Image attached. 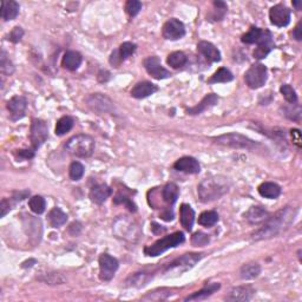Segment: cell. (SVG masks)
I'll use <instances>...</instances> for the list:
<instances>
[{
	"mask_svg": "<svg viewBox=\"0 0 302 302\" xmlns=\"http://www.w3.org/2000/svg\"><path fill=\"white\" fill-rule=\"evenodd\" d=\"M73 124H75V121H73L72 117H61L59 121L57 122V125H55V135H57V136H63V135H65L71 130L73 128Z\"/></svg>",
	"mask_w": 302,
	"mask_h": 302,
	"instance_id": "34",
	"label": "cell"
},
{
	"mask_svg": "<svg viewBox=\"0 0 302 302\" xmlns=\"http://www.w3.org/2000/svg\"><path fill=\"white\" fill-rule=\"evenodd\" d=\"M99 277L102 281H110L118 269V261L109 254H102L99 256Z\"/></svg>",
	"mask_w": 302,
	"mask_h": 302,
	"instance_id": "11",
	"label": "cell"
},
{
	"mask_svg": "<svg viewBox=\"0 0 302 302\" xmlns=\"http://www.w3.org/2000/svg\"><path fill=\"white\" fill-rule=\"evenodd\" d=\"M162 195L164 202H166L170 206H172V204L177 201L178 195H180V189H178V187L176 186L175 183H168L163 188Z\"/></svg>",
	"mask_w": 302,
	"mask_h": 302,
	"instance_id": "30",
	"label": "cell"
},
{
	"mask_svg": "<svg viewBox=\"0 0 302 302\" xmlns=\"http://www.w3.org/2000/svg\"><path fill=\"white\" fill-rule=\"evenodd\" d=\"M198 52L212 63H218L221 60V54L215 45L209 42H199L197 45Z\"/></svg>",
	"mask_w": 302,
	"mask_h": 302,
	"instance_id": "19",
	"label": "cell"
},
{
	"mask_svg": "<svg viewBox=\"0 0 302 302\" xmlns=\"http://www.w3.org/2000/svg\"><path fill=\"white\" fill-rule=\"evenodd\" d=\"M140 10H142V2L138 1V0H129L127 4H125V11H127V13L131 18L137 16Z\"/></svg>",
	"mask_w": 302,
	"mask_h": 302,
	"instance_id": "44",
	"label": "cell"
},
{
	"mask_svg": "<svg viewBox=\"0 0 302 302\" xmlns=\"http://www.w3.org/2000/svg\"><path fill=\"white\" fill-rule=\"evenodd\" d=\"M230 183L227 177L218 175L208 177L199 183L197 188V193L199 201L203 203L213 202L215 199L221 198L229 192Z\"/></svg>",
	"mask_w": 302,
	"mask_h": 302,
	"instance_id": "2",
	"label": "cell"
},
{
	"mask_svg": "<svg viewBox=\"0 0 302 302\" xmlns=\"http://www.w3.org/2000/svg\"><path fill=\"white\" fill-rule=\"evenodd\" d=\"M162 34L168 40H178L183 38L184 34H186V27H184V24L180 20L172 18L163 25Z\"/></svg>",
	"mask_w": 302,
	"mask_h": 302,
	"instance_id": "12",
	"label": "cell"
},
{
	"mask_svg": "<svg viewBox=\"0 0 302 302\" xmlns=\"http://www.w3.org/2000/svg\"><path fill=\"white\" fill-rule=\"evenodd\" d=\"M213 140L219 145L229 146V148H234V149H247V150H254V149H256V146H259V144L255 143L254 140H251L250 138H248V137L237 133L221 135V136L213 138Z\"/></svg>",
	"mask_w": 302,
	"mask_h": 302,
	"instance_id": "5",
	"label": "cell"
},
{
	"mask_svg": "<svg viewBox=\"0 0 302 302\" xmlns=\"http://www.w3.org/2000/svg\"><path fill=\"white\" fill-rule=\"evenodd\" d=\"M255 294V289L250 286H239L235 287L228 293L225 300L230 302H246L251 300Z\"/></svg>",
	"mask_w": 302,
	"mask_h": 302,
	"instance_id": "17",
	"label": "cell"
},
{
	"mask_svg": "<svg viewBox=\"0 0 302 302\" xmlns=\"http://www.w3.org/2000/svg\"><path fill=\"white\" fill-rule=\"evenodd\" d=\"M84 165L79 162H73L71 165H70L69 169V175L70 178L72 181H79L84 175Z\"/></svg>",
	"mask_w": 302,
	"mask_h": 302,
	"instance_id": "41",
	"label": "cell"
},
{
	"mask_svg": "<svg viewBox=\"0 0 302 302\" xmlns=\"http://www.w3.org/2000/svg\"><path fill=\"white\" fill-rule=\"evenodd\" d=\"M203 257V254H184L182 256L177 257L174 261L168 263L164 267L163 273L165 274H182V273L190 271L192 267H195L196 263Z\"/></svg>",
	"mask_w": 302,
	"mask_h": 302,
	"instance_id": "6",
	"label": "cell"
},
{
	"mask_svg": "<svg viewBox=\"0 0 302 302\" xmlns=\"http://www.w3.org/2000/svg\"><path fill=\"white\" fill-rule=\"evenodd\" d=\"M267 67L263 64H254L245 75L246 83L250 89H260L267 82Z\"/></svg>",
	"mask_w": 302,
	"mask_h": 302,
	"instance_id": "7",
	"label": "cell"
},
{
	"mask_svg": "<svg viewBox=\"0 0 302 302\" xmlns=\"http://www.w3.org/2000/svg\"><path fill=\"white\" fill-rule=\"evenodd\" d=\"M16 155L20 158H25V160H30L34 156V150H17Z\"/></svg>",
	"mask_w": 302,
	"mask_h": 302,
	"instance_id": "50",
	"label": "cell"
},
{
	"mask_svg": "<svg viewBox=\"0 0 302 302\" xmlns=\"http://www.w3.org/2000/svg\"><path fill=\"white\" fill-rule=\"evenodd\" d=\"M113 202H115L116 204H125V206L128 207V209L130 210V212H136V206H135V203L133 201H131L130 198L128 197V196L123 195V193H118V195L116 196L115 198H113Z\"/></svg>",
	"mask_w": 302,
	"mask_h": 302,
	"instance_id": "45",
	"label": "cell"
},
{
	"mask_svg": "<svg viewBox=\"0 0 302 302\" xmlns=\"http://www.w3.org/2000/svg\"><path fill=\"white\" fill-rule=\"evenodd\" d=\"M293 6H295L296 10H301L302 1H294V2H293Z\"/></svg>",
	"mask_w": 302,
	"mask_h": 302,
	"instance_id": "54",
	"label": "cell"
},
{
	"mask_svg": "<svg viewBox=\"0 0 302 302\" xmlns=\"http://www.w3.org/2000/svg\"><path fill=\"white\" fill-rule=\"evenodd\" d=\"M184 240H186L184 234L181 233V231H176V233L171 234V235H168L163 237V239H160L158 241L155 242L154 245L145 247L144 254L146 256L156 257L158 255L163 254L164 251L182 245V243L184 242Z\"/></svg>",
	"mask_w": 302,
	"mask_h": 302,
	"instance_id": "4",
	"label": "cell"
},
{
	"mask_svg": "<svg viewBox=\"0 0 302 302\" xmlns=\"http://www.w3.org/2000/svg\"><path fill=\"white\" fill-rule=\"evenodd\" d=\"M49 221L54 228H58L65 224L67 221V215L60 208H54L49 214Z\"/></svg>",
	"mask_w": 302,
	"mask_h": 302,
	"instance_id": "31",
	"label": "cell"
},
{
	"mask_svg": "<svg viewBox=\"0 0 302 302\" xmlns=\"http://www.w3.org/2000/svg\"><path fill=\"white\" fill-rule=\"evenodd\" d=\"M111 193V189L105 184H97L91 189L90 199L96 204H102L107 201Z\"/></svg>",
	"mask_w": 302,
	"mask_h": 302,
	"instance_id": "23",
	"label": "cell"
},
{
	"mask_svg": "<svg viewBox=\"0 0 302 302\" xmlns=\"http://www.w3.org/2000/svg\"><path fill=\"white\" fill-rule=\"evenodd\" d=\"M260 273L261 267L259 263L251 262L242 266L240 274H241V278H243V280H253V278H256L259 276Z\"/></svg>",
	"mask_w": 302,
	"mask_h": 302,
	"instance_id": "29",
	"label": "cell"
},
{
	"mask_svg": "<svg viewBox=\"0 0 302 302\" xmlns=\"http://www.w3.org/2000/svg\"><path fill=\"white\" fill-rule=\"evenodd\" d=\"M23 36H24V30L19 26H16L12 31H11L10 36H8V39L11 40L12 43H19L22 40Z\"/></svg>",
	"mask_w": 302,
	"mask_h": 302,
	"instance_id": "47",
	"label": "cell"
},
{
	"mask_svg": "<svg viewBox=\"0 0 302 302\" xmlns=\"http://www.w3.org/2000/svg\"><path fill=\"white\" fill-rule=\"evenodd\" d=\"M261 36H262V30L259 27H250L247 33H245L241 38V42L245 44H257V42L260 40Z\"/></svg>",
	"mask_w": 302,
	"mask_h": 302,
	"instance_id": "37",
	"label": "cell"
},
{
	"mask_svg": "<svg viewBox=\"0 0 302 302\" xmlns=\"http://www.w3.org/2000/svg\"><path fill=\"white\" fill-rule=\"evenodd\" d=\"M218 102H219V97L216 96L215 93H209V95L204 97L196 107L187 109V112L188 115H199V113L203 112V111H206L207 109H209V108L218 104Z\"/></svg>",
	"mask_w": 302,
	"mask_h": 302,
	"instance_id": "21",
	"label": "cell"
},
{
	"mask_svg": "<svg viewBox=\"0 0 302 302\" xmlns=\"http://www.w3.org/2000/svg\"><path fill=\"white\" fill-rule=\"evenodd\" d=\"M174 168L177 171L186 172V174H198L201 171V165H199L198 161L193 157H182L178 161H176L174 164Z\"/></svg>",
	"mask_w": 302,
	"mask_h": 302,
	"instance_id": "18",
	"label": "cell"
},
{
	"mask_svg": "<svg viewBox=\"0 0 302 302\" xmlns=\"http://www.w3.org/2000/svg\"><path fill=\"white\" fill-rule=\"evenodd\" d=\"M49 137L48 124L42 119H33L31 124L30 138L33 145V150H37L44 142H46Z\"/></svg>",
	"mask_w": 302,
	"mask_h": 302,
	"instance_id": "10",
	"label": "cell"
},
{
	"mask_svg": "<svg viewBox=\"0 0 302 302\" xmlns=\"http://www.w3.org/2000/svg\"><path fill=\"white\" fill-rule=\"evenodd\" d=\"M219 222V214L216 212H204L199 215L198 223L203 227H213Z\"/></svg>",
	"mask_w": 302,
	"mask_h": 302,
	"instance_id": "36",
	"label": "cell"
},
{
	"mask_svg": "<svg viewBox=\"0 0 302 302\" xmlns=\"http://www.w3.org/2000/svg\"><path fill=\"white\" fill-rule=\"evenodd\" d=\"M82 60H83V58L79 52L67 51L61 59V66L69 71H76L81 66Z\"/></svg>",
	"mask_w": 302,
	"mask_h": 302,
	"instance_id": "22",
	"label": "cell"
},
{
	"mask_svg": "<svg viewBox=\"0 0 302 302\" xmlns=\"http://www.w3.org/2000/svg\"><path fill=\"white\" fill-rule=\"evenodd\" d=\"M65 150L76 157H90L95 151V139L89 135H76L66 142Z\"/></svg>",
	"mask_w": 302,
	"mask_h": 302,
	"instance_id": "3",
	"label": "cell"
},
{
	"mask_svg": "<svg viewBox=\"0 0 302 302\" xmlns=\"http://www.w3.org/2000/svg\"><path fill=\"white\" fill-rule=\"evenodd\" d=\"M26 108H27V101L23 96H14L7 102V109L10 111L12 121L22 119L25 116Z\"/></svg>",
	"mask_w": 302,
	"mask_h": 302,
	"instance_id": "15",
	"label": "cell"
},
{
	"mask_svg": "<svg viewBox=\"0 0 302 302\" xmlns=\"http://www.w3.org/2000/svg\"><path fill=\"white\" fill-rule=\"evenodd\" d=\"M187 60H188L187 55H184L183 52L177 51V52H172L171 55H168L166 63H168L171 67H174V69H180V67L186 65Z\"/></svg>",
	"mask_w": 302,
	"mask_h": 302,
	"instance_id": "35",
	"label": "cell"
},
{
	"mask_svg": "<svg viewBox=\"0 0 302 302\" xmlns=\"http://www.w3.org/2000/svg\"><path fill=\"white\" fill-rule=\"evenodd\" d=\"M274 48V42H273V36L269 31H262V36L257 42V48L254 51V57L256 59H263L268 55L269 52Z\"/></svg>",
	"mask_w": 302,
	"mask_h": 302,
	"instance_id": "16",
	"label": "cell"
},
{
	"mask_svg": "<svg viewBox=\"0 0 302 302\" xmlns=\"http://www.w3.org/2000/svg\"><path fill=\"white\" fill-rule=\"evenodd\" d=\"M28 206H30V209L37 215H40L45 212L46 208V202L42 196H33V197L30 198V202H28Z\"/></svg>",
	"mask_w": 302,
	"mask_h": 302,
	"instance_id": "38",
	"label": "cell"
},
{
	"mask_svg": "<svg viewBox=\"0 0 302 302\" xmlns=\"http://www.w3.org/2000/svg\"><path fill=\"white\" fill-rule=\"evenodd\" d=\"M0 210H1V218H5L6 216V214L11 210V204L10 202L7 201V199H2L1 203H0Z\"/></svg>",
	"mask_w": 302,
	"mask_h": 302,
	"instance_id": "49",
	"label": "cell"
},
{
	"mask_svg": "<svg viewBox=\"0 0 302 302\" xmlns=\"http://www.w3.org/2000/svg\"><path fill=\"white\" fill-rule=\"evenodd\" d=\"M269 19L273 25L284 27L290 23V10L282 4L275 5L269 11Z\"/></svg>",
	"mask_w": 302,
	"mask_h": 302,
	"instance_id": "13",
	"label": "cell"
},
{
	"mask_svg": "<svg viewBox=\"0 0 302 302\" xmlns=\"http://www.w3.org/2000/svg\"><path fill=\"white\" fill-rule=\"evenodd\" d=\"M280 91H281V93H282V96L284 97V99H286L288 103L295 104L296 102H298V96H296L295 90L293 89L290 85L283 84L282 86L280 87Z\"/></svg>",
	"mask_w": 302,
	"mask_h": 302,
	"instance_id": "42",
	"label": "cell"
},
{
	"mask_svg": "<svg viewBox=\"0 0 302 302\" xmlns=\"http://www.w3.org/2000/svg\"><path fill=\"white\" fill-rule=\"evenodd\" d=\"M144 67L146 72L155 79H160L161 81V79L169 78L170 76H171V73H170L168 70L164 69L160 59H158L157 57H155V55L146 58L144 60Z\"/></svg>",
	"mask_w": 302,
	"mask_h": 302,
	"instance_id": "14",
	"label": "cell"
},
{
	"mask_svg": "<svg viewBox=\"0 0 302 302\" xmlns=\"http://www.w3.org/2000/svg\"><path fill=\"white\" fill-rule=\"evenodd\" d=\"M115 229L116 235L121 239L128 240V241H135L137 240L140 235V231L138 225L135 222L130 221L127 219H118L115 222Z\"/></svg>",
	"mask_w": 302,
	"mask_h": 302,
	"instance_id": "8",
	"label": "cell"
},
{
	"mask_svg": "<svg viewBox=\"0 0 302 302\" xmlns=\"http://www.w3.org/2000/svg\"><path fill=\"white\" fill-rule=\"evenodd\" d=\"M161 218L165 220V221H171V220L174 219V215H172V213H170V210H166V213H163Z\"/></svg>",
	"mask_w": 302,
	"mask_h": 302,
	"instance_id": "53",
	"label": "cell"
},
{
	"mask_svg": "<svg viewBox=\"0 0 302 302\" xmlns=\"http://www.w3.org/2000/svg\"><path fill=\"white\" fill-rule=\"evenodd\" d=\"M290 135H292V138H293V143L298 146V148H301V133L300 130H298V129H293L292 131H290Z\"/></svg>",
	"mask_w": 302,
	"mask_h": 302,
	"instance_id": "48",
	"label": "cell"
},
{
	"mask_svg": "<svg viewBox=\"0 0 302 302\" xmlns=\"http://www.w3.org/2000/svg\"><path fill=\"white\" fill-rule=\"evenodd\" d=\"M110 79V73L108 71H101L98 73V81L102 82V83H105Z\"/></svg>",
	"mask_w": 302,
	"mask_h": 302,
	"instance_id": "51",
	"label": "cell"
},
{
	"mask_svg": "<svg viewBox=\"0 0 302 302\" xmlns=\"http://www.w3.org/2000/svg\"><path fill=\"white\" fill-rule=\"evenodd\" d=\"M87 107L97 113H109L113 111V103L102 93H93L85 99Z\"/></svg>",
	"mask_w": 302,
	"mask_h": 302,
	"instance_id": "9",
	"label": "cell"
},
{
	"mask_svg": "<svg viewBox=\"0 0 302 302\" xmlns=\"http://www.w3.org/2000/svg\"><path fill=\"white\" fill-rule=\"evenodd\" d=\"M192 246H195V247H203V246H206L209 243V236L207 235V234L203 233H195L192 237Z\"/></svg>",
	"mask_w": 302,
	"mask_h": 302,
	"instance_id": "46",
	"label": "cell"
},
{
	"mask_svg": "<svg viewBox=\"0 0 302 302\" xmlns=\"http://www.w3.org/2000/svg\"><path fill=\"white\" fill-rule=\"evenodd\" d=\"M19 14V4L13 0L10 1H2L1 2V17L2 19L6 20H13L17 18Z\"/></svg>",
	"mask_w": 302,
	"mask_h": 302,
	"instance_id": "25",
	"label": "cell"
},
{
	"mask_svg": "<svg viewBox=\"0 0 302 302\" xmlns=\"http://www.w3.org/2000/svg\"><path fill=\"white\" fill-rule=\"evenodd\" d=\"M0 70L4 75H12L14 71L13 64L11 63V60L7 58L6 52L4 50H1V55H0Z\"/></svg>",
	"mask_w": 302,
	"mask_h": 302,
	"instance_id": "39",
	"label": "cell"
},
{
	"mask_svg": "<svg viewBox=\"0 0 302 302\" xmlns=\"http://www.w3.org/2000/svg\"><path fill=\"white\" fill-rule=\"evenodd\" d=\"M180 216H181V224L184 227V229L190 231L192 229L193 222H195V212L189 204H182L180 208Z\"/></svg>",
	"mask_w": 302,
	"mask_h": 302,
	"instance_id": "24",
	"label": "cell"
},
{
	"mask_svg": "<svg viewBox=\"0 0 302 302\" xmlns=\"http://www.w3.org/2000/svg\"><path fill=\"white\" fill-rule=\"evenodd\" d=\"M294 216L295 212L289 207L278 210L272 218H267L262 227H260L259 229L251 234V240L253 241H261V240L272 239V237L277 236L294 221Z\"/></svg>",
	"mask_w": 302,
	"mask_h": 302,
	"instance_id": "1",
	"label": "cell"
},
{
	"mask_svg": "<svg viewBox=\"0 0 302 302\" xmlns=\"http://www.w3.org/2000/svg\"><path fill=\"white\" fill-rule=\"evenodd\" d=\"M293 36L296 40H301L302 39V33H301V22L296 25L294 32H293Z\"/></svg>",
	"mask_w": 302,
	"mask_h": 302,
	"instance_id": "52",
	"label": "cell"
},
{
	"mask_svg": "<svg viewBox=\"0 0 302 302\" xmlns=\"http://www.w3.org/2000/svg\"><path fill=\"white\" fill-rule=\"evenodd\" d=\"M259 193L262 197L274 199L277 198L281 193V188L273 182H265L259 187Z\"/></svg>",
	"mask_w": 302,
	"mask_h": 302,
	"instance_id": "26",
	"label": "cell"
},
{
	"mask_svg": "<svg viewBox=\"0 0 302 302\" xmlns=\"http://www.w3.org/2000/svg\"><path fill=\"white\" fill-rule=\"evenodd\" d=\"M220 283H210L209 286L204 287L203 289H201L199 292L193 293L192 295L188 296V298L184 299V301H197V300H204V299L209 298L210 295H213L214 293L218 292L220 289Z\"/></svg>",
	"mask_w": 302,
	"mask_h": 302,
	"instance_id": "28",
	"label": "cell"
},
{
	"mask_svg": "<svg viewBox=\"0 0 302 302\" xmlns=\"http://www.w3.org/2000/svg\"><path fill=\"white\" fill-rule=\"evenodd\" d=\"M171 294L170 293V289H157L154 290V292L148 293L144 298H143V300H151V301H160V300H165L168 296Z\"/></svg>",
	"mask_w": 302,
	"mask_h": 302,
	"instance_id": "40",
	"label": "cell"
},
{
	"mask_svg": "<svg viewBox=\"0 0 302 302\" xmlns=\"http://www.w3.org/2000/svg\"><path fill=\"white\" fill-rule=\"evenodd\" d=\"M151 278V275L145 274V273H136V274L131 275L127 280V287H136V288H139V287L148 284Z\"/></svg>",
	"mask_w": 302,
	"mask_h": 302,
	"instance_id": "33",
	"label": "cell"
},
{
	"mask_svg": "<svg viewBox=\"0 0 302 302\" xmlns=\"http://www.w3.org/2000/svg\"><path fill=\"white\" fill-rule=\"evenodd\" d=\"M268 212L263 209L262 207H251L249 210L245 214V219L247 220L250 223H259V222L265 221L268 218Z\"/></svg>",
	"mask_w": 302,
	"mask_h": 302,
	"instance_id": "27",
	"label": "cell"
},
{
	"mask_svg": "<svg viewBox=\"0 0 302 302\" xmlns=\"http://www.w3.org/2000/svg\"><path fill=\"white\" fill-rule=\"evenodd\" d=\"M234 79L233 73H231L229 70L225 69V67H221L216 71L212 77L209 78L208 83L210 84H216V83H228V82H231Z\"/></svg>",
	"mask_w": 302,
	"mask_h": 302,
	"instance_id": "32",
	"label": "cell"
},
{
	"mask_svg": "<svg viewBox=\"0 0 302 302\" xmlns=\"http://www.w3.org/2000/svg\"><path fill=\"white\" fill-rule=\"evenodd\" d=\"M118 51L119 58H121V60H125L127 58L130 57L131 55H134V52L136 51V45L133 43H123L121 46H119V50H117Z\"/></svg>",
	"mask_w": 302,
	"mask_h": 302,
	"instance_id": "43",
	"label": "cell"
},
{
	"mask_svg": "<svg viewBox=\"0 0 302 302\" xmlns=\"http://www.w3.org/2000/svg\"><path fill=\"white\" fill-rule=\"evenodd\" d=\"M158 87L155 84L150 83V82H140V83H137L131 90V96L134 98L137 99H142L146 98V97L154 95L155 92H157Z\"/></svg>",
	"mask_w": 302,
	"mask_h": 302,
	"instance_id": "20",
	"label": "cell"
}]
</instances>
